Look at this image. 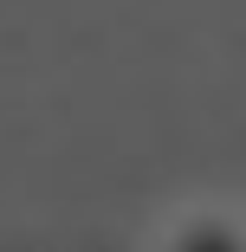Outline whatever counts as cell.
Listing matches in <instances>:
<instances>
[{
  "instance_id": "obj_1",
  "label": "cell",
  "mask_w": 246,
  "mask_h": 252,
  "mask_svg": "<svg viewBox=\"0 0 246 252\" xmlns=\"http://www.w3.org/2000/svg\"><path fill=\"white\" fill-rule=\"evenodd\" d=\"M156 246L162 252H246V214H233L227 200H188L162 220Z\"/></svg>"
}]
</instances>
